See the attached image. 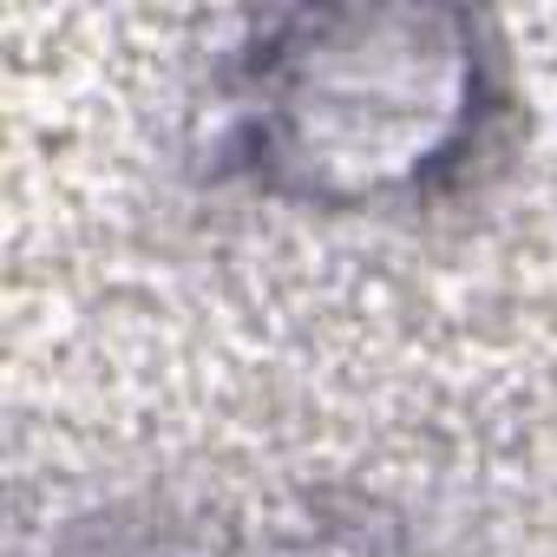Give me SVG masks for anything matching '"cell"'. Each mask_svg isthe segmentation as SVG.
<instances>
[{
  "label": "cell",
  "mask_w": 557,
  "mask_h": 557,
  "mask_svg": "<svg viewBox=\"0 0 557 557\" xmlns=\"http://www.w3.org/2000/svg\"><path fill=\"white\" fill-rule=\"evenodd\" d=\"M216 151L315 210L433 203L492 151L511 86L472 14L342 8L262 21L216 79Z\"/></svg>",
  "instance_id": "1"
}]
</instances>
